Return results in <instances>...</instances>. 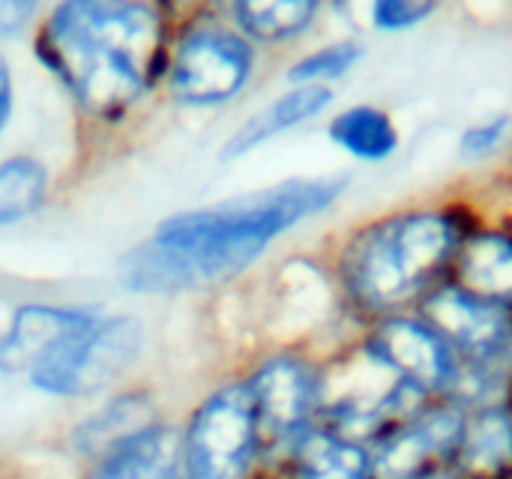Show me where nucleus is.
Returning a JSON list of instances; mask_svg holds the SVG:
<instances>
[{
    "label": "nucleus",
    "instance_id": "obj_24",
    "mask_svg": "<svg viewBox=\"0 0 512 479\" xmlns=\"http://www.w3.org/2000/svg\"><path fill=\"white\" fill-rule=\"evenodd\" d=\"M9 111H12V75L6 60L0 57V132L9 120Z\"/></svg>",
    "mask_w": 512,
    "mask_h": 479
},
{
    "label": "nucleus",
    "instance_id": "obj_14",
    "mask_svg": "<svg viewBox=\"0 0 512 479\" xmlns=\"http://www.w3.org/2000/svg\"><path fill=\"white\" fill-rule=\"evenodd\" d=\"M327 138L360 165H387L402 150L399 123L387 108L372 102H357L336 111L327 123Z\"/></svg>",
    "mask_w": 512,
    "mask_h": 479
},
{
    "label": "nucleus",
    "instance_id": "obj_23",
    "mask_svg": "<svg viewBox=\"0 0 512 479\" xmlns=\"http://www.w3.org/2000/svg\"><path fill=\"white\" fill-rule=\"evenodd\" d=\"M36 15V3L30 0H0V39L21 33Z\"/></svg>",
    "mask_w": 512,
    "mask_h": 479
},
{
    "label": "nucleus",
    "instance_id": "obj_20",
    "mask_svg": "<svg viewBox=\"0 0 512 479\" xmlns=\"http://www.w3.org/2000/svg\"><path fill=\"white\" fill-rule=\"evenodd\" d=\"M366 57V48L357 39H336L327 42L303 57H297L288 66V84L291 87H330L342 78H348Z\"/></svg>",
    "mask_w": 512,
    "mask_h": 479
},
{
    "label": "nucleus",
    "instance_id": "obj_15",
    "mask_svg": "<svg viewBox=\"0 0 512 479\" xmlns=\"http://www.w3.org/2000/svg\"><path fill=\"white\" fill-rule=\"evenodd\" d=\"M87 479H183L180 441L171 429L153 426L102 456Z\"/></svg>",
    "mask_w": 512,
    "mask_h": 479
},
{
    "label": "nucleus",
    "instance_id": "obj_13",
    "mask_svg": "<svg viewBox=\"0 0 512 479\" xmlns=\"http://www.w3.org/2000/svg\"><path fill=\"white\" fill-rule=\"evenodd\" d=\"M333 105V90L330 87H288L282 96H276L273 102H267L261 111H255L222 147L225 159H237L246 156L264 144H270L273 138L321 117L327 108Z\"/></svg>",
    "mask_w": 512,
    "mask_h": 479
},
{
    "label": "nucleus",
    "instance_id": "obj_22",
    "mask_svg": "<svg viewBox=\"0 0 512 479\" xmlns=\"http://www.w3.org/2000/svg\"><path fill=\"white\" fill-rule=\"evenodd\" d=\"M441 12L438 3L432 0H375L366 9L369 27L378 33H411L423 24H429Z\"/></svg>",
    "mask_w": 512,
    "mask_h": 479
},
{
    "label": "nucleus",
    "instance_id": "obj_8",
    "mask_svg": "<svg viewBox=\"0 0 512 479\" xmlns=\"http://www.w3.org/2000/svg\"><path fill=\"white\" fill-rule=\"evenodd\" d=\"M261 447L294 450L318 426L324 408V372L300 354L267 357L246 381Z\"/></svg>",
    "mask_w": 512,
    "mask_h": 479
},
{
    "label": "nucleus",
    "instance_id": "obj_11",
    "mask_svg": "<svg viewBox=\"0 0 512 479\" xmlns=\"http://www.w3.org/2000/svg\"><path fill=\"white\" fill-rule=\"evenodd\" d=\"M450 465L465 479H512V396L465 411Z\"/></svg>",
    "mask_w": 512,
    "mask_h": 479
},
{
    "label": "nucleus",
    "instance_id": "obj_3",
    "mask_svg": "<svg viewBox=\"0 0 512 479\" xmlns=\"http://www.w3.org/2000/svg\"><path fill=\"white\" fill-rule=\"evenodd\" d=\"M480 225V213L465 201L411 204L357 225L333 264L348 312L363 327L417 312L438 285L453 279L456 258Z\"/></svg>",
    "mask_w": 512,
    "mask_h": 479
},
{
    "label": "nucleus",
    "instance_id": "obj_5",
    "mask_svg": "<svg viewBox=\"0 0 512 479\" xmlns=\"http://www.w3.org/2000/svg\"><path fill=\"white\" fill-rule=\"evenodd\" d=\"M261 432L246 381L219 387L195 411L180 444L183 479H246Z\"/></svg>",
    "mask_w": 512,
    "mask_h": 479
},
{
    "label": "nucleus",
    "instance_id": "obj_7",
    "mask_svg": "<svg viewBox=\"0 0 512 479\" xmlns=\"http://www.w3.org/2000/svg\"><path fill=\"white\" fill-rule=\"evenodd\" d=\"M357 354L390 378L423 390L429 399H450L462 378V360L420 312L366 324Z\"/></svg>",
    "mask_w": 512,
    "mask_h": 479
},
{
    "label": "nucleus",
    "instance_id": "obj_12",
    "mask_svg": "<svg viewBox=\"0 0 512 479\" xmlns=\"http://www.w3.org/2000/svg\"><path fill=\"white\" fill-rule=\"evenodd\" d=\"M453 279L512 312V222H483L465 240Z\"/></svg>",
    "mask_w": 512,
    "mask_h": 479
},
{
    "label": "nucleus",
    "instance_id": "obj_18",
    "mask_svg": "<svg viewBox=\"0 0 512 479\" xmlns=\"http://www.w3.org/2000/svg\"><path fill=\"white\" fill-rule=\"evenodd\" d=\"M153 405L147 396L141 393H129L120 396L114 402H108L99 414H93L90 420H84L75 432H72V447L81 456H93L102 459L111 450H117L120 444H126L129 438L153 429Z\"/></svg>",
    "mask_w": 512,
    "mask_h": 479
},
{
    "label": "nucleus",
    "instance_id": "obj_4",
    "mask_svg": "<svg viewBox=\"0 0 512 479\" xmlns=\"http://www.w3.org/2000/svg\"><path fill=\"white\" fill-rule=\"evenodd\" d=\"M144 348L135 318H93L30 369V384L48 396H90L120 378Z\"/></svg>",
    "mask_w": 512,
    "mask_h": 479
},
{
    "label": "nucleus",
    "instance_id": "obj_9",
    "mask_svg": "<svg viewBox=\"0 0 512 479\" xmlns=\"http://www.w3.org/2000/svg\"><path fill=\"white\" fill-rule=\"evenodd\" d=\"M417 312L447 339L462 366L492 369L512 378V312L447 279Z\"/></svg>",
    "mask_w": 512,
    "mask_h": 479
},
{
    "label": "nucleus",
    "instance_id": "obj_25",
    "mask_svg": "<svg viewBox=\"0 0 512 479\" xmlns=\"http://www.w3.org/2000/svg\"><path fill=\"white\" fill-rule=\"evenodd\" d=\"M414 479H465L453 465H435V468H429V471H423V474H417Z\"/></svg>",
    "mask_w": 512,
    "mask_h": 479
},
{
    "label": "nucleus",
    "instance_id": "obj_16",
    "mask_svg": "<svg viewBox=\"0 0 512 479\" xmlns=\"http://www.w3.org/2000/svg\"><path fill=\"white\" fill-rule=\"evenodd\" d=\"M291 456V479H375L369 447L315 426Z\"/></svg>",
    "mask_w": 512,
    "mask_h": 479
},
{
    "label": "nucleus",
    "instance_id": "obj_1",
    "mask_svg": "<svg viewBox=\"0 0 512 479\" xmlns=\"http://www.w3.org/2000/svg\"><path fill=\"white\" fill-rule=\"evenodd\" d=\"M345 174L294 177L213 207L165 219L150 240L123 255L117 276L132 291H192L252 267L279 237L333 210L348 192Z\"/></svg>",
    "mask_w": 512,
    "mask_h": 479
},
{
    "label": "nucleus",
    "instance_id": "obj_19",
    "mask_svg": "<svg viewBox=\"0 0 512 479\" xmlns=\"http://www.w3.org/2000/svg\"><path fill=\"white\" fill-rule=\"evenodd\" d=\"M48 198V171L30 156L0 162V228L33 216Z\"/></svg>",
    "mask_w": 512,
    "mask_h": 479
},
{
    "label": "nucleus",
    "instance_id": "obj_2",
    "mask_svg": "<svg viewBox=\"0 0 512 479\" xmlns=\"http://www.w3.org/2000/svg\"><path fill=\"white\" fill-rule=\"evenodd\" d=\"M36 57L87 114L117 120L168 72V24L150 3H60L36 33Z\"/></svg>",
    "mask_w": 512,
    "mask_h": 479
},
{
    "label": "nucleus",
    "instance_id": "obj_21",
    "mask_svg": "<svg viewBox=\"0 0 512 479\" xmlns=\"http://www.w3.org/2000/svg\"><path fill=\"white\" fill-rule=\"evenodd\" d=\"M512 141V114L510 111H495L486 114L480 120H474L471 126L462 129L459 135V159L462 162H489L492 156H498Z\"/></svg>",
    "mask_w": 512,
    "mask_h": 479
},
{
    "label": "nucleus",
    "instance_id": "obj_17",
    "mask_svg": "<svg viewBox=\"0 0 512 479\" xmlns=\"http://www.w3.org/2000/svg\"><path fill=\"white\" fill-rule=\"evenodd\" d=\"M318 15L321 3L315 0H243L231 6L234 30L246 36L252 45L294 42L312 30Z\"/></svg>",
    "mask_w": 512,
    "mask_h": 479
},
{
    "label": "nucleus",
    "instance_id": "obj_10",
    "mask_svg": "<svg viewBox=\"0 0 512 479\" xmlns=\"http://www.w3.org/2000/svg\"><path fill=\"white\" fill-rule=\"evenodd\" d=\"M93 315L78 309H60V306H42L30 303L15 309L9 330L0 339V372L3 375H21L51 354L63 339L87 327Z\"/></svg>",
    "mask_w": 512,
    "mask_h": 479
},
{
    "label": "nucleus",
    "instance_id": "obj_6",
    "mask_svg": "<svg viewBox=\"0 0 512 479\" xmlns=\"http://www.w3.org/2000/svg\"><path fill=\"white\" fill-rule=\"evenodd\" d=\"M258 51L228 24H192L168 57V84L177 102L210 108L231 102L255 75Z\"/></svg>",
    "mask_w": 512,
    "mask_h": 479
}]
</instances>
